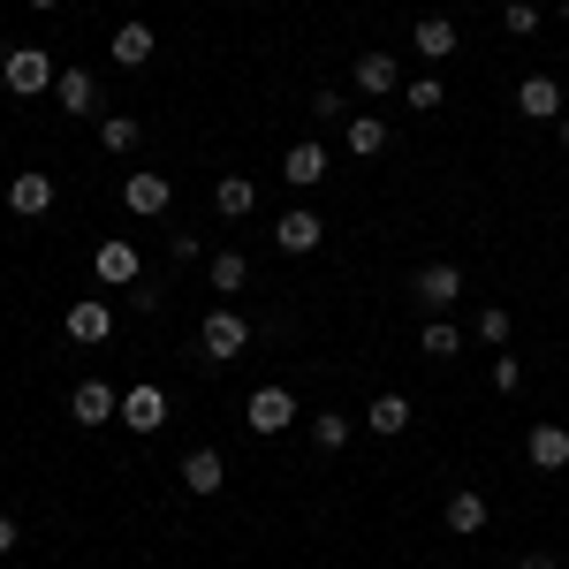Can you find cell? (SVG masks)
<instances>
[{
    "label": "cell",
    "mask_w": 569,
    "mask_h": 569,
    "mask_svg": "<svg viewBox=\"0 0 569 569\" xmlns=\"http://www.w3.org/2000/svg\"><path fill=\"white\" fill-rule=\"evenodd\" d=\"M152 23H122V31H114V39H107V53H114V69H144V61H152Z\"/></svg>",
    "instance_id": "d6986e66"
},
{
    "label": "cell",
    "mask_w": 569,
    "mask_h": 569,
    "mask_svg": "<svg viewBox=\"0 0 569 569\" xmlns=\"http://www.w3.org/2000/svg\"><path fill=\"white\" fill-rule=\"evenodd\" d=\"M122 426H130V433H160V426H168V388L137 380V388L122 395Z\"/></svg>",
    "instance_id": "30bf717a"
},
{
    "label": "cell",
    "mask_w": 569,
    "mask_h": 569,
    "mask_svg": "<svg viewBox=\"0 0 569 569\" xmlns=\"http://www.w3.org/2000/svg\"><path fill=\"white\" fill-rule=\"evenodd\" d=\"M350 152L357 160H372V152H388V122H380V114H350Z\"/></svg>",
    "instance_id": "603a6c76"
},
{
    "label": "cell",
    "mask_w": 569,
    "mask_h": 569,
    "mask_svg": "<svg viewBox=\"0 0 569 569\" xmlns=\"http://www.w3.org/2000/svg\"><path fill=\"white\" fill-rule=\"evenodd\" d=\"M243 281H251V259H243V251H220V259H213V289H220V297H236Z\"/></svg>",
    "instance_id": "484cf974"
},
{
    "label": "cell",
    "mask_w": 569,
    "mask_h": 569,
    "mask_svg": "<svg viewBox=\"0 0 569 569\" xmlns=\"http://www.w3.org/2000/svg\"><path fill=\"white\" fill-rule=\"evenodd\" d=\"M493 388H501V395H517V388H525V365H517L509 350L493 357Z\"/></svg>",
    "instance_id": "f1b7e54d"
},
{
    "label": "cell",
    "mask_w": 569,
    "mask_h": 569,
    "mask_svg": "<svg viewBox=\"0 0 569 569\" xmlns=\"http://www.w3.org/2000/svg\"><path fill=\"white\" fill-rule=\"evenodd\" d=\"M243 426H251V433H289V426H297V395L289 388H251L243 395Z\"/></svg>",
    "instance_id": "3957f363"
},
{
    "label": "cell",
    "mask_w": 569,
    "mask_h": 569,
    "mask_svg": "<svg viewBox=\"0 0 569 569\" xmlns=\"http://www.w3.org/2000/svg\"><path fill=\"white\" fill-rule=\"evenodd\" d=\"M418 350H426V357H440V365H448V357L463 350V335H456V327H448V319H433V327H426V335H418Z\"/></svg>",
    "instance_id": "4316f807"
},
{
    "label": "cell",
    "mask_w": 569,
    "mask_h": 569,
    "mask_svg": "<svg viewBox=\"0 0 569 569\" xmlns=\"http://www.w3.org/2000/svg\"><path fill=\"white\" fill-rule=\"evenodd\" d=\"M501 31H509V39H531V31H539V8H531V0H509V8H501Z\"/></svg>",
    "instance_id": "83f0119b"
},
{
    "label": "cell",
    "mask_w": 569,
    "mask_h": 569,
    "mask_svg": "<svg viewBox=\"0 0 569 569\" xmlns=\"http://www.w3.org/2000/svg\"><path fill=\"white\" fill-rule=\"evenodd\" d=\"M243 350H251V319H243V311H206L198 357H206V365H236Z\"/></svg>",
    "instance_id": "7a4b0ae2"
},
{
    "label": "cell",
    "mask_w": 569,
    "mask_h": 569,
    "mask_svg": "<svg viewBox=\"0 0 569 569\" xmlns=\"http://www.w3.org/2000/svg\"><path fill=\"white\" fill-rule=\"evenodd\" d=\"M8 213H16V220L53 213V176H46V168H23V176H8Z\"/></svg>",
    "instance_id": "52a82bcc"
},
{
    "label": "cell",
    "mask_w": 569,
    "mask_h": 569,
    "mask_svg": "<svg viewBox=\"0 0 569 569\" xmlns=\"http://www.w3.org/2000/svg\"><path fill=\"white\" fill-rule=\"evenodd\" d=\"M213 206H220V213H228V220H243V213H251V206H259V190H251V182H243V176H220V182H213Z\"/></svg>",
    "instance_id": "cb8c5ba5"
},
{
    "label": "cell",
    "mask_w": 569,
    "mask_h": 569,
    "mask_svg": "<svg viewBox=\"0 0 569 569\" xmlns=\"http://www.w3.org/2000/svg\"><path fill=\"white\" fill-rule=\"evenodd\" d=\"M137 137H144L137 114H107V122H99V144H107V152H137Z\"/></svg>",
    "instance_id": "d4e9b609"
},
{
    "label": "cell",
    "mask_w": 569,
    "mask_h": 569,
    "mask_svg": "<svg viewBox=\"0 0 569 569\" xmlns=\"http://www.w3.org/2000/svg\"><path fill=\"white\" fill-rule=\"evenodd\" d=\"M525 456H531V471H569V426L539 418V426L525 433Z\"/></svg>",
    "instance_id": "8fae6325"
},
{
    "label": "cell",
    "mask_w": 569,
    "mask_h": 569,
    "mask_svg": "<svg viewBox=\"0 0 569 569\" xmlns=\"http://www.w3.org/2000/svg\"><path fill=\"white\" fill-rule=\"evenodd\" d=\"M350 418H342V410H319V418H311V448H319V456H342V448H350Z\"/></svg>",
    "instance_id": "44dd1931"
},
{
    "label": "cell",
    "mask_w": 569,
    "mask_h": 569,
    "mask_svg": "<svg viewBox=\"0 0 569 569\" xmlns=\"http://www.w3.org/2000/svg\"><path fill=\"white\" fill-rule=\"evenodd\" d=\"M53 99H61L69 114H99V77H91V69H61V77H53Z\"/></svg>",
    "instance_id": "2e32d148"
},
{
    "label": "cell",
    "mask_w": 569,
    "mask_h": 569,
    "mask_svg": "<svg viewBox=\"0 0 569 569\" xmlns=\"http://www.w3.org/2000/svg\"><path fill=\"white\" fill-rule=\"evenodd\" d=\"M69 418H77V426H114V418H122V395L107 388V380H77V395H69Z\"/></svg>",
    "instance_id": "9c48e42d"
},
{
    "label": "cell",
    "mask_w": 569,
    "mask_h": 569,
    "mask_svg": "<svg viewBox=\"0 0 569 569\" xmlns=\"http://www.w3.org/2000/svg\"><path fill=\"white\" fill-rule=\"evenodd\" d=\"M562 84H555V77H525V84H517V114H525V122H562Z\"/></svg>",
    "instance_id": "7c38bea8"
},
{
    "label": "cell",
    "mask_w": 569,
    "mask_h": 569,
    "mask_svg": "<svg viewBox=\"0 0 569 569\" xmlns=\"http://www.w3.org/2000/svg\"><path fill=\"white\" fill-rule=\"evenodd\" d=\"M440 569H456V562H440Z\"/></svg>",
    "instance_id": "8d00e7d4"
},
{
    "label": "cell",
    "mask_w": 569,
    "mask_h": 569,
    "mask_svg": "<svg viewBox=\"0 0 569 569\" xmlns=\"http://www.w3.org/2000/svg\"><path fill=\"white\" fill-rule=\"evenodd\" d=\"M0 555H16V517H0Z\"/></svg>",
    "instance_id": "1f68e13d"
},
{
    "label": "cell",
    "mask_w": 569,
    "mask_h": 569,
    "mask_svg": "<svg viewBox=\"0 0 569 569\" xmlns=\"http://www.w3.org/2000/svg\"><path fill=\"white\" fill-rule=\"evenodd\" d=\"M91 273H99L107 289H137V281H144V266H137V251L122 243V236H107V243L91 251Z\"/></svg>",
    "instance_id": "ba28073f"
},
{
    "label": "cell",
    "mask_w": 569,
    "mask_h": 569,
    "mask_svg": "<svg viewBox=\"0 0 569 569\" xmlns=\"http://www.w3.org/2000/svg\"><path fill=\"white\" fill-rule=\"evenodd\" d=\"M357 91H365V99H388L395 84H402V69H395V53H380V46H365V53H357Z\"/></svg>",
    "instance_id": "4fadbf2b"
},
{
    "label": "cell",
    "mask_w": 569,
    "mask_h": 569,
    "mask_svg": "<svg viewBox=\"0 0 569 569\" xmlns=\"http://www.w3.org/2000/svg\"><path fill=\"white\" fill-rule=\"evenodd\" d=\"M365 426H372V433L380 440H395V433H410V395H372V402H365Z\"/></svg>",
    "instance_id": "9a60e30c"
},
{
    "label": "cell",
    "mask_w": 569,
    "mask_h": 569,
    "mask_svg": "<svg viewBox=\"0 0 569 569\" xmlns=\"http://www.w3.org/2000/svg\"><path fill=\"white\" fill-rule=\"evenodd\" d=\"M562 23H569V0H562Z\"/></svg>",
    "instance_id": "d590c367"
},
{
    "label": "cell",
    "mask_w": 569,
    "mask_h": 569,
    "mask_svg": "<svg viewBox=\"0 0 569 569\" xmlns=\"http://www.w3.org/2000/svg\"><path fill=\"white\" fill-rule=\"evenodd\" d=\"M182 486H190V493H220V486H228L220 448H190V456H182Z\"/></svg>",
    "instance_id": "ac0fdd59"
},
{
    "label": "cell",
    "mask_w": 569,
    "mask_h": 569,
    "mask_svg": "<svg viewBox=\"0 0 569 569\" xmlns=\"http://www.w3.org/2000/svg\"><path fill=\"white\" fill-rule=\"evenodd\" d=\"M61 327H69V342H107V335H114V311L99 305V297H77Z\"/></svg>",
    "instance_id": "5bb4252c"
},
{
    "label": "cell",
    "mask_w": 569,
    "mask_h": 569,
    "mask_svg": "<svg viewBox=\"0 0 569 569\" xmlns=\"http://www.w3.org/2000/svg\"><path fill=\"white\" fill-rule=\"evenodd\" d=\"M31 8H39V16H46V8H61V0H31Z\"/></svg>",
    "instance_id": "836d02e7"
},
{
    "label": "cell",
    "mask_w": 569,
    "mask_h": 569,
    "mask_svg": "<svg viewBox=\"0 0 569 569\" xmlns=\"http://www.w3.org/2000/svg\"><path fill=\"white\" fill-rule=\"evenodd\" d=\"M273 243H281L289 259H305V251H319V243H327V220L311 213V206H289V213L273 220Z\"/></svg>",
    "instance_id": "8992f818"
},
{
    "label": "cell",
    "mask_w": 569,
    "mask_h": 569,
    "mask_svg": "<svg viewBox=\"0 0 569 569\" xmlns=\"http://www.w3.org/2000/svg\"><path fill=\"white\" fill-rule=\"evenodd\" d=\"M410 297H418V305H426V311L440 319V311H448L456 297H463V266H456V259H433V266H418V273H410Z\"/></svg>",
    "instance_id": "277c9868"
},
{
    "label": "cell",
    "mask_w": 569,
    "mask_h": 569,
    "mask_svg": "<svg viewBox=\"0 0 569 569\" xmlns=\"http://www.w3.org/2000/svg\"><path fill=\"white\" fill-rule=\"evenodd\" d=\"M562 144H569V107H562Z\"/></svg>",
    "instance_id": "e575fe53"
},
{
    "label": "cell",
    "mask_w": 569,
    "mask_h": 569,
    "mask_svg": "<svg viewBox=\"0 0 569 569\" xmlns=\"http://www.w3.org/2000/svg\"><path fill=\"white\" fill-rule=\"evenodd\" d=\"M525 569H562V562H555V555H525Z\"/></svg>",
    "instance_id": "d6a6232c"
},
{
    "label": "cell",
    "mask_w": 569,
    "mask_h": 569,
    "mask_svg": "<svg viewBox=\"0 0 569 569\" xmlns=\"http://www.w3.org/2000/svg\"><path fill=\"white\" fill-rule=\"evenodd\" d=\"M410 46H418V53H426V61H448V53H456V23H448V16H426V23H418V31H410Z\"/></svg>",
    "instance_id": "ffe728a7"
},
{
    "label": "cell",
    "mask_w": 569,
    "mask_h": 569,
    "mask_svg": "<svg viewBox=\"0 0 569 569\" xmlns=\"http://www.w3.org/2000/svg\"><path fill=\"white\" fill-rule=\"evenodd\" d=\"M53 77H61V61H53L46 46H8V53H0V84L16 91V99H39V91H53Z\"/></svg>",
    "instance_id": "6da1fadb"
},
{
    "label": "cell",
    "mask_w": 569,
    "mask_h": 569,
    "mask_svg": "<svg viewBox=\"0 0 569 569\" xmlns=\"http://www.w3.org/2000/svg\"><path fill=\"white\" fill-rule=\"evenodd\" d=\"M281 176L297 182V190H319V182H327V144H289V160H281Z\"/></svg>",
    "instance_id": "e0dca14e"
},
{
    "label": "cell",
    "mask_w": 569,
    "mask_h": 569,
    "mask_svg": "<svg viewBox=\"0 0 569 569\" xmlns=\"http://www.w3.org/2000/svg\"><path fill=\"white\" fill-rule=\"evenodd\" d=\"M122 206H130L137 220H160L168 206H176V182L160 176V168H137V176L122 182Z\"/></svg>",
    "instance_id": "5b68a950"
},
{
    "label": "cell",
    "mask_w": 569,
    "mask_h": 569,
    "mask_svg": "<svg viewBox=\"0 0 569 569\" xmlns=\"http://www.w3.org/2000/svg\"><path fill=\"white\" fill-rule=\"evenodd\" d=\"M402 99H410V107H418V114H433V107H440V77H418V84L402 91Z\"/></svg>",
    "instance_id": "4dcf8cb0"
},
{
    "label": "cell",
    "mask_w": 569,
    "mask_h": 569,
    "mask_svg": "<svg viewBox=\"0 0 569 569\" xmlns=\"http://www.w3.org/2000/svg\"><path fill=\"white\" fill-rule=\"evenodd\" d=\"M448 531H486V493L456 486V493H448Z\"/></svg>",
    "instance_id": "7402d4cb"
},
{
    "label": "cell",
    "mask_w": 569,
    "mask_h": 569,
    "mask_svg": "<svg viewBox=\"0 0 569 569\" xmlns=\"http://www.w3.org/2000/svg\"><path fill=\"white\" fill-rule=\"evenodd\" d=\"M479 342H509V311H501V305L479 311Z\"/></svg>",
    "instance_id": "f546056e"
}]
</instances>
